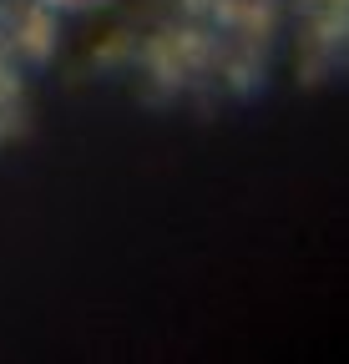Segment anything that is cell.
Returning <instances> with one entry per match:
<instances>
[{"instance_id": "6da1fadb", "label": "cell", "mask_w": 349, "mask_h": 364, "mask_svg": "<svg viewBox=\"0 0 349 364\" xmlns=\"http://www.w3.org/2000/svg\"><path fill=\"white\" fill-rule=\"evenodd\" d=\"M21 51L31 61H46L56 51V31H51V6H36L26 16V31H21Z\"/></svg>"}]
</instances>
